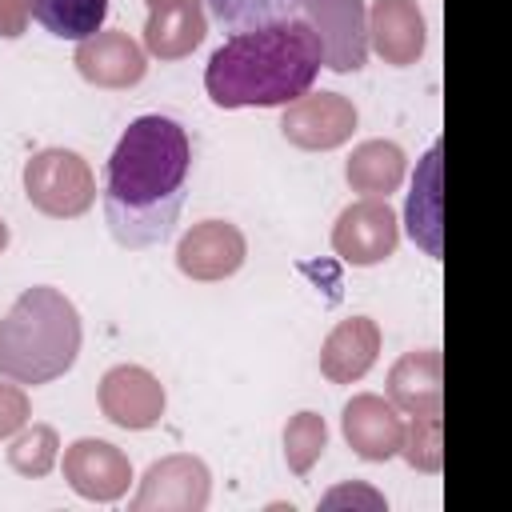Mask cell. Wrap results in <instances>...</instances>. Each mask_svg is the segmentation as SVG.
<instances>
[{
	"label": "cell",
	"instance_id": "1",
	"mask_svg": "<svg viewBox=\"0 0 512 512\" xmlns=\"http://www.w3.org/2000/svg\"><path fill=\"white\" fill-rule=\"evenodd\" d=\"M192 172L188 132L172 116H140L124 128L104 168V220L116 244L156 248L172 236Z\"/></svg>",
	"mask_w": 512,
	"mask_h": 512
},
{
	"label": "cell",
	"instance_id": "2",
	"mask_svg": "<svg viewBox=\"0 0 512 512\" xmlns=\"http://www.w3.org/2000/svg\"><path fill=\"white\" fill-rule=\"evenodd\" d=\"M320 68V36L292 16L224 40L204 68V88L220 108H276L308 96Z\"/></svg>",
	"mask_w": 512,
	"mask_h": 512
},
{
	"label": "cell",
	"instance_id": "3",
	"mask_svg": "<svg viewBox=\"0 0 512 512\" xmlns=\"http://www.w3.org/2000/svg\"><path fill=\"white\" fill-rule=\"evenodd\" d=\"M80 316L56 288H28L0 320V376L16 384H48L76 364Z\"/></svg>",
	"mask_w": 512,
	"mask_h": 512
},
{
	"label": "cell",
	"instance_id": "4",
	"mask_svg": "<svg viewBox=\"0 0 512 512\" xmlns=\"http://www.w3.org/2000/svg\"><path fill=\"white\" fill-rule=\"evenodd\" d=\"M24 188L28 200L48 216H80L96 196L88 164L68 148H48L32 156L24 168Z\"/></svg>",
	"mask_w": 512,
	"mask_h": 512
},
{
	"label": "cell",
	"instance_id": "5",
	"mask_svg": "<svg viewBox=\"0 0 512 512\" xmlns=\"http://www.w3.org/2000/svg\"><path fill=\"white\" fill-rule=\"evenodd\" d=\"M308 24L320 36L324 64L336 72H356L368 56L364 0H304Z\"/></svg>",
	"mask_w": 512,
	"mask_h": 512
},
{
	"label": "cell",
	"instance_id": "6",
	"mask_svg": "<svg viewBox=\"0 0 512 512\" xmlns=\"http://www.w3.org/2000/svg\"><path fill=\"white\" fill-rule=\"evenodd\" d=\"M336 252L348 264H376L384 256H392L396 248V216L384 200H360L352 208H344L336 232H332Z\"/></svg>",
	"mask_w": 512,
	"mask_h": 512
},
{
	"label": "cell",
	"instance_id": "7",
	"mask_svg": "<svg viewBox=\"0 0 512 512\" xmlns=\"http://www.w3.org/2000/svg\"><path fill=\"white\" fill-rule=\"evenodd\" d=\"M100 408L120 428H148L164 412V388L144 368H112L100 384Z\"/></svg>",
	"mask_w": 512,
	"mask_h": 512
},
{
	"label": "cell",
	"instance_id": "8",
	"mask_svg": "<svg viewBox=\"0 0 512 512\" xmlns=\"http://www.w3.org/2000/svg\"><path fill=\"white\" fill-rule=\"evenodd\" d=\"M176 264H180V272H188L196 280L232 276L244 264V236L224 220H204L180 240Z\"/></svg>",
	"mask_w": 512,
	"mask_h": 512
},
{
	"label": "cell",
	"instance_id": "9",
	"mask_svg": "<svg viewBox=\"0 0 512 512\" xmlns=\"http://www.w3.org/2000/svg\"><path fill=\"white\" fill-rule=\"evenodd\" d=\"M352 124H356L352 104L340 100L336 92H320L292 100V112L284 116V136L304 148H332L352 132Z\"/></svg>",
	"mask_w": 512,
	"mask_h": 512
},
{
	"label": "cell",
	"instance_id": "10",
	"mask_svg": "<svg viewBox=\"0 0 512 512\" xmlns=\"http://www.w3.org/2000/svg\"><path fill=\"white\" fill-rule=\"evenodd\" d=\"M64 472L72 480V488L80 496H92V500H116L124 488H128V460L104 444V440H80L68 448L64 456Z\"/></svg>",
	"mask_w": 512,
	"mask_h": 512
},
{
	"label": "cell",
	"instance_id": "11",
	"mask_svg": "<svg viewBox=\"0 0 512 512\" xmlns=\"http://www.w3.org/2000/svg\"><path fill=\"white\" fill-rule=\"evenodd\" d=\"M76 68L92 84L124 88V84H136L144 76V52L124 32H96V36L80 40Z\"/></svg>",
	"mask_w": 512,
	"mask_h": 512
},
{
	"label": "cell",
	"instance_id": "12",
	"mask_svg": "<svg viewBox=\"0 0 512 512\" xmlns=\"http://www.w3.org/2000/svg\"><path fill=\"white\" fill-rule=\"evenodd\" d=\"M344 436L364 460H388L400 448L404 428L400 416L380 396H356L344 408Z\"/></svg>",
	"mask_w": 512,
	"mask_h": 512
},
{
	"label": "cell",
	"instance_id": "13",
	"mask_svg": "<svg viewBox=\"0 0 512 512\" xmlns=\"http://www.w3.org/2000/svg\"><path fill=\"white\" fill-rule=\"evenodd\" d=\"M376 348H380V332L368 316H352L344 324L332 328V336L324 340V352H320V368L328 380L336 384H348L356 376H364L376 360Z\"/></svg>",
	"mask_w": 512,
	"mask_h": 512
},
{
	"label": "cell",
	"instance_id": "14",
	"mask_svg": "<svg viewBox=\"0 0 512 512\" xmlns=\"http://www.w3.org/2000/svg\"><path fill=\"white\" fill-rule=\"evenodd\" d=\"M376 52L392 64H412L424 48V20L412 0H376L372 8Z\"/></svg>",
	"mask_w": 512,
	"mask_h": 512
},
{
	"label": "cell",
	"instance_id": "15",
	"mask_svg": "<svg viewBox=\"0 0 512 512\" xmlns=\"http://www.w3.org/2000/svg\"><path fill=\"white\" fill-rule=\"evenodd\" d=\"M204 40V12L200 0H180L168 8L148 12V28H144V44L148 52H156L160 60H176L184 52H192Z\"/></svg>",
	"mask_w": 512,
	"mask_h": 512
},
{
	"label": "cell",
	"instance_id": "16",
	"mask_svg": "<svg viewBox=\"0 0 512 512\" xmlns=\"http://www.w3.org/2000/svg\"><path fill=\"white\" fill-rule=\"evenodd\" d=\"M392 400L416 416H436V396H440V360L436 352H412L392 368L388 384Z\"/></svg>",
	"mask_w": 512,
	"mask_h": 512
},
{
	"label": "cell",
	"instance_id": "17",
	"mask_svg": "<svg viewBox=\"0 0 512 512\" xmlns=\"http://www.w3.org/2000/svg\"><path fill=\"white\" fill-rule=\"evenodd\" d=\"M28 16L60 40H88L100 32L108 0H28Z\"/></svg>",
	"mask_w": 512,
	"mask_h": 512
},
{
	"label": "cell",
	"instance_id": "18",
	"mask_svg": "<svg viewBox=\"0 0 512 512\" xmlns=\"http://www.w3.org/2000/svg\"><path fill=\"white\" fill-rule=\"evenodd\" d=\"M404 176V156L396 144H384V140H368L352 152L348 160V180L356 184V192H368V196H388Z\"/></svg>",
	"mask_w": 512,
	"mask_h": 512
},
{
	"label": "cell",
	"instance_id": "19",
	"mask_svg": "<svg viewBox=\"0 0 512 512\" xmlns=\"http://www.w3.org/2000/svg\"><path fill=\"white\" fill-rule=\"evenodd\" d=\"M208 8H212V20L236 36V32H252L264 24L292 20L304 8V0H208Z\"/></svg>",
	"mask_w": 512,
	"mask_h": 512
},
{
	"label": "cell",
	"instance_id": "20",
	"mask_svg": "<svg viewBox=\"0 0 512 512\" xmlns=\"http://www.w3.org/2000/svg\"><path fill=\"white\" fill-rule=\"evenodd\" d=\"M284 444H288V464L296 472H304L320 452H324V420L316 412H300L288 432H284Z\"/></svg>",
	"mask_w": 512,
	"mask_h": 512
},
{
	"label": "cell",
	"instance_id": "21",
	"mask_svg": "<svg viewBox=\"0 0 512 512\" xmlns=\"http://www.w3.org/2000/svg\"><path fill=\"white\" fill-rule=\"evenodd\" d=\"M52 448H56L52 428H32L28 436L16 440V448H12V464H16L20 472H44V468L52 464V456H56Z\"/></svg>",
	"mask_w": 512,
	"mask_h": 512
},
{
	"label": "cell",
	"instance_id": "22",
	"mask_svg": "<svg viewBox=\"0 0 512 512\" xmlns=\"http://www.w3.org/2000/svg\"><path fill=\"white\" fill-rule=\"evenodd\" d=\"M408 220H412V224H408L412 236L424 240L428 252H436V184L412 192V200H408Z\"/></svg>",
	"mask_w": 512,
	"mask_h": 512
},
{
	"label": "cell",
	"instance_id": "23",
	"mask_svg": "<svg viewBox=\"0 0 512 512\" xmlns=\"http://www.w3.org/2000/svg\"><path fill=\"white\" fill-rule=\"evenodd\" d=\"M24 416H28V400H24V392L0 384V436L16 432V428L24 424Z\"/></svg>",
	"mask_w": 512,
	"mask_h": 512
},
{
	"label": "cell",
	"instance_id": "24",
	"mask_svg": "<svg viewBox=\"0 0 512 512\" xmlns=\"http://www.w3.org/2000/svg\"><path fill=\"white\" fill-rule=\"evenodd\" d=\"M168 4H180V0H148V12H156V8H168Z\"/></svg>",
	"mask_w": 512,
	"mask_h": 512
},
{
	"label": "cell",
	"instance_id": "25",
	"mask_svg": "<svg viewBox=\"0 0 512 512\" xmlns=\"http://www.w3.org/2000/svg\"><path fill=\"white\" fill-rule=\"evenodd\" d=\"M8 244V228H4V220H0V248Z\"/></svg>",
	"mask_w": 512,
	"mask_h": 512
}]
</instances>
